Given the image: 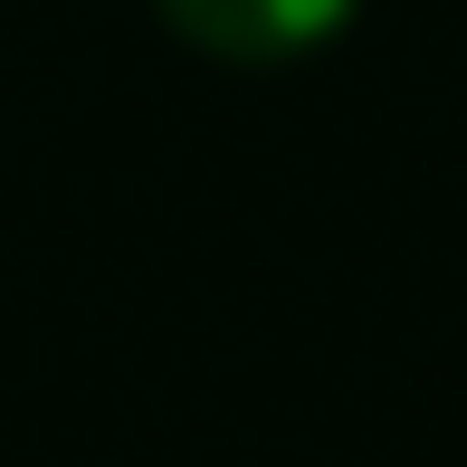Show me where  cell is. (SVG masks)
Here are the masks:
<instances>
[{"mask_svg": "<svg viewBox=\"0 0 467 467\" xmlns=\"http://www.w3.org/2000/svg\"><path fill=\"white\" fill-rule=\"evenodd\" d=\"M162 10L182 38H201L220 57H296L325 29H344L353 0H162Z\"/></svg>", "mask_w": 467, "mask_h": 467, "instance_id": "1", "label": "cell"}]
</instances>
